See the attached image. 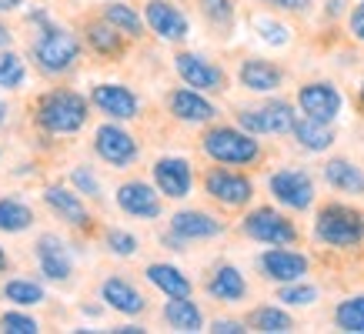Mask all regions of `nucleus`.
I'll use <instances>...</instances> for the list:
<instances>
[{"label": "nucleus", "mask_w": 364, "mask_h": 334, "mask_svg": "<svg viewBox=\"0 0 364 334\" xmlns=\"http://www.w3.org/2000/svg\"><path fill=\"white\" fill-rule=\"evenodd\" d=\"M37 121L47 134H74L87 121V104L80 94L70 90H54L37 104Z\"/></svg>", "instance_id": "1"}, {"label": "nucleus", "mask_w": 364, "mask_h": 334, "mask_svg": "<svg viewBox=\"0 0 364 334\" xmlns=\"http://www.w3.org/2000/svg\"><path fill=\"white\" fill-rule=\"evenodd\" d=\"M314 234H318V241L331 247H354L364 241V214L341 208V204H331V208H324L318 214Z\"/></svg>", "instance_id": "2"}, {"label": "nucleus", "mask_w": 364, "mask_h": 334, "mask_svg": "<svg viewBox=\"0 0 364 334\" xmlns=\"http://www.w3.org/2000/svg\"><path fill=\"white\" fill-rule=\"evenodd\" d=\"M204 154L214 157L218 164H251L257 161L261 147L251 134L234 131V127H214L204 134Z\"/></svg>", "instance_id": "3"}, {"label": "nucleus", "mask_w": 364, "mask_h": 334, "mask_svg": "<svg viewBox=\"0 0 364 334\" xmlns=\"http://www.w3.org/2000/svg\"><path fill=\"white\" fill-rule=\"evenodd\" d=\"M77 54H80L77 37L67 31H57V27H47V31L41 33V41L33 44V57H37L41 70H47V74H64V70H70L74 60H77Z\"/></svg>", "instance_id": "4"}, {"label": "nucleus", "mask_w": 364, "mask_h": 334, "mask_svg": "<svg viewBox=\"0 0 364 334\" xmlns=\"http://www.w3.org/2000/svg\"><path fill=\"white\" fill-rule=\"evenodd\" d=\"M244 234L254 237V241H261V244H281V247L298 237L294 224L287 217H281L277 211H271V208H257V211L247 214L244 217Z\"/></svg>", "instance_id": "5"}, {"label": "nucleus", "mask_w": 364, "mask_h": 334, "mask_svg": "<svg viewBox=\"0 0 364 334\" xmlns=\"http://www.w3.org/2000/svg\"><path fill=\"white\" fill-rule=\"evenodd\" d=\"M237 124L247 134H284V131H294V114H291L287 104L274 100V104H264L257 111H241Z\"/></svg>", "instance_id": "6"}, {"label": "nucleus", "mask_w": 364, "mask_h": 334, "mask_svg": "<svg viewBox=\"0 0 364 334\" xmlns=\"http://www.w3.org/2000/svg\"><path fill=\"white\" fill-rule=\"evenodd\" d=\"M271 194H274L284 208H294V211H304L311 208V200H314V184L304 171H277L274 178H271Z\"/></svg>", "instance_id": "7"}, {"label": "nucleus", "mask_w": 364, "mask_h": 334, "mask_svg": "<svg viewBox=\"0 0 364 334\" xmlns=\"http://www.w3.org/2000/svg\"><path fill=\"white\" fill-rule=\"evenodd\" d=\"M94 147H97V154L114 167H127L137 157V141H134L127 131L121 127H114V124H104L94 137Z\"/></svg>", "instance_id": "8"}, {"label": "nucleus", "mask_w": 364, "mask_h": 334, "mask_svg": "<svg viewBox=\"0 0 364 334\" xmlns=\"http://www.w3.org/2000/svg\"><path fill=\"white\" fill-rule=\"evenodd\" d=\"M298 104L308 117L331 124L338 117V111H341V94L331 84H304L298 94Z\"/></svg>", "instance_id": "9"}, {"label": "nucleus", "mask_w": 364, "mask_h": 334, "mask_svg": "<svg viewBox=\"0 0 364 334\" xmlns=\"http://www.w3.org/2000/svg\"><path fill=\"white\" fill-rule=\"evenodd\" d=\"M261 267L271 281H301L308 274V257L294 254V251H284L281 244H271V251L261 254Z\"/></svg>", "instance_id": "10"}, {"label": "nucleus", "mask_w": 364, "mask_h": 334, "mask_svg": "<svg viewBox=\"0 0 364 334\" xmlns=\"http://www.w3.org/2000/svg\"><path fill=\"white\" fill-rule=\"evenodd\" d=\"M177 74H181V80L194 90H224V70L208 64L204 57L181 54L177 57Z\"/></svg>", "instance_id": "11"}, {"label": "nucleus", "mask_w": 364, "mask_h": 334, "mask_svg": "<svg viewBox=\"0 0 364 334\" xmlns=\"http://www.w3.org/2000/svg\"><path fill=\"white\" fill-rule=\"evenodd\" d=\"M204 188H208L210 198L228 204V208H237V204L251 200V181L241 178V174H231V171H210L204 178Z\"/></svg>", "instance_id": "12"}, {"label": "nucleus", "mask_w": 364, "mask_h": 334, "mask_svg": "<svg viewBox=\"0 0 364 334\" xmlns=\"http://www.w3.org/2000/svg\"><path fill=\"white\" fill-rule=\"evenodd\" d=\"M154 181L167 198H188L191 194V164L184 157H161L154 164Z\"/></svg>", "instance_id": "13"}, {"label": "nucleus", "mask_w": 364, "mask_h": 334, "mask_svg": "<svg viewBox=\"0 0 364 334\" xmlns=\"http://www.w3.org/2000/svg\"><path fill=\"white\" fill-rule=\"evenodd\" d=\"M147 23H151V31H154L161 41H184V37H188L184 14L177 11L174 4H167V0H151V4H147Z\"/></svg>", "instance_id": "14"}, {"label": "nucleus", "mask_w": 364, "mask_h": 334, "mask_svg": "<svg viewBox=\"0 0 364 334\" xmlns=\"http://www.w3.org/2000/svg\"><path fill=\"white\" fill-rule=\"evenodd\" d=\"M90 97H94V104H97L107 117H114V121H131V117H137V97H134L127 87H121V84H97Z\"/></svg>", "instance_id": "15"}, {"label": "nucleus", "mask_w": 364, "mask_h": 334, "mask_svg": "<svg viewBox=\"0 0 364 334\" xmlns=\"http://www.w3.org/2000/svg\"><path fill=\"white\" fill-rule=\"evenodd\" d=\"M117 204H121V211L134 214V217H147V221L161 214V200H157L154 188H147L141 181L121 184V188H117Z\"/></svg>", "instance_id": "16"}, {"label": "nucleus", "mask_w": 364, "mask_h": 334, "mask_svg": "<svg viewBox=\"0 0 364 334\" xmlns=\"http://www.w3.org/2000/svg\"><path fill=\"white\" fill-rule=\"evenodd\" d=\"M37 261H41V271H44L50 281H67L70 278V257H67V247L60 237L54 234H41L37 237Z\"/></svg>", "instance_id": "17"}, {"label": "nucleus", "mask_w": 364, "mask_h": 334, "mask_svg": "<svg viewBox=\"0 0 364 334\" xmlns=\"http://www.w3.org/2000/svg\"><path fill=\"white\" fill-rule=\"evenodd\" d=\"M100 298L107 301L114 311H121V314H141L144 304H147V301L141 298V291H134L131 284H127V281H121V278H107V281H104Z\"/></svg>", "instance_id": "18"}, {"label": "nucleus", "mask_w": 364, "mask_h": 334, "mask_svg": "<svg viewBox=\"0 0 364 334\" xmlns=\"http://www.w3.org/2000/svg\"><path fill=\"white\" fill-rule=\"evenodd\" d=\"M171 231L181 234L184 241H198V237H214V234H221V224L204 211H181V214H174Z\"/></svg>", "instance_id": "19"}, {"label": "nucleus", "mask_w": 364, "mask_h": 334, "mask_svg": "<svg viewBox=\"0 0 364 334\" xmlns=\"http://www.w3.org/2000/svg\"><path fill=\"white\" fill-rule=\"evenodd\" d=\"M171 111H174V117L191 121V124L210 121V117L218 114L214 111V104H208L198 90H174V94H171Z\"/></svg>", "instance_id": "20"}, {"label": "nucleus", "mask_w": 364, "mask_h": 334, "mask_svg": "<svg viewBox=\"0 0 364 334\" xmlns=\"http://www.w3.org/2000/svg\"><path fill=\"white\" fill-rule=\"evenodd\" d=\"M44 200H47V208L60 214L67 224H87V208H84V200H80L74 190L47 188L44 190Z\"/></svg>", "instance_id": "21"}, {"label": "nucleus", "mask_w": 364, "mask_h": 334, "mask_svg": "<svg viewBox=\"0 0 364 334\" xmlns=\"http://www.w3.org/2000/svg\"><path fill=\"white\" fill-rule=\"evenodd\" d=\"M241 84L247 90H257V94H267V90L281 87V70L267 60H244L241 64Z\"/></svg>", "instance_id": "22"}, {"label": "nucleus", "mask_w": 364, "mask_h": 334, "mask_svg": "<svg viewBox=\"0 0 364 334\" xmlns=\"http://www.w3.org/2000/svg\"><path fill=\"white\" fill-rule=\"evenodd\" d=\"M324 181L344 194H364V174L351 161H328L324 164Z\"/></svg>", "instance_id": "23"}, {"label": "nucleus", "mask_w": 364, "mask_h": 334, "mask_svg": "<svg viewBox=\"0 0 364 334\" xmlns=\"http://www.w3.org/2000/svg\"><path fill=\"white\" fill-rule=\"evenodd\" d=\"M208 291L218 301H241L244 294H247V284H244V278H241V271H237V267L224 264V267H218V271H214V278H210Z\"/></svg>", "instance_id": "24"}, {"label": "nucleus", "mask_w": 364, "mask_h": 334, "mask_svg": "<svg viewBox=\"0 0 364 334\" xmlns=\"http://www.w3.org/2000/svg\"><path fill=\"white\" fill-rule=\"evenodd\" d=\"M147 278L154 288H161L167 298H191V281L171 264H151L147 267Z\"/></svg>", "instance_id": "25"}, {"label": "nucleus", "mask_w": 364, "mask_h": 334, "mask_svg": "<svg viewBox=\"0 0 364 334\" xmlns=\"http://www.w3.org/2000/svg\"><path fill=\"white\" fill-rule=\"evenodd\" d=\"M164 318H167V324H171L174 331H200V324H204L198 304H191L188 298H171L167 301Z\"/></svg>", "instance_id": "26"}, {"label": "nucleus", "mask_w": 364, "mask_h": 334, "mask_svg": "<svg viewBox=\"0 0 364 334\" xmlns=\"http://www.w3.org/2000/svg\"><path fill=\"white\" fill-rule=\"evenodd\" d=\"M294 137H298L301 147L308 151H328L334 144V134L324 121H314V117H304V121H294Z\"/></svg>", "instance_id": "27"}, {"label": "nucleus", "mask_w": 364, "mask_h": 334, "mask_svg": "<svg viewBox=\"0 0 364 334\" xmlns=\"http://www.w3.org/2000/svg\"><path fill=\"white\" fill-rule=\"evenodd\" d=\"M31 221H33V214L27 204H21V200H14V198L0 200V231L17 234L23 227H31Z\"/></svg>", "instance_id": "28"}, {"label": "nucleus", "mask_w": 364, "mask_h": 334, "mask_svg": "<svg viewBox=\"0 0 364 334\" xmlns=\"http://www.w3.org/2000/svg\"><path fill=\"white\" fill-rule=\"evenodd\" d=\"M338 328L341 331H351V334H364V298H348L338 304Z\"/></svg>", "instance_id": "29"}, {"label": "nucleus", "mask_w": 364, "mask_h": 334, "mask_svg": "<svg viewBox=\"0 0 364 334\" xmlns=\"http://www.w3.org/2000/svg\"><path fill=\"white\" fill-rule=\"evenodd\" d=\"M4 298L14 301V304H21V308H31V304H41L44 301V288L41 284H33V281H7L4 284Z\"/></svg>", "instance_id": "30"}, {"label": "nucleus", "mask_w": 364, "mask_h": 334, "mask_svg": "<svg viewBox=\"0 0 364 334\" xmlns=\"http://www.w3.org/2000/svg\"><path fill=\"white\" fill-rule=\"evenodd\" d=\"M251 328L267 331V334H284L294 328V321H291L284 311H277V308H257V311L251 314Z\"/></svg>", "instance_id": "31"}, {"label": "nucleus", "mask_w": 364, "mask_h": 334, "mask_svg": "<svg viewBox=\"0 0 364 334\" xmlns=\"http://www.w3.org/2000/svg\"><path fill=\"white\" fill-rule=\"evenodd\" d=\"M104 21L114 23L117 31L131 33V37H137V33H141V17H137L127 4H107V7H104Z\"/></svg>", "instance_id": "32"}, {"label": "nucleus", "mask_w": 364, "mask_h": 334, "mask_svg": "<svg viewBox=\"0 0 364 334\" xmlns=\"http://www.w3.org/2000/svg\"><path fill=\"white\" fill-rule=\"evenodd\" d=\"M117 27L114 23H94L87 31V41L94 50H100V54H117L121 50V41H117Z\"/></svg>", "instance_id": "33"}, {"label": "nucleus", "mask_w": 364, "mask_h": 334, "mask_svg": "<svg viewBox=\"0 0 364 334\" xmlns=\"http://www.w3.org/2000/svg\"><path fill=\"white\" fill-rule=\"evenodd\" d=\"M23 74H27V67H23L21 57L14 50H4L0 54V87H21Z\"/></svg>", "instance_id": "34"}, {"label": "nucleus", "mask_w": 364, "mask_h": 334, "mask_svg": "<svg viewBox=\"0 0 364 334\" xmlns=\"http://www.w3.org/2000/svg\"><path fill=\"white\" fill-rule=\"evenodd\" d=\"M0 328L7 334H37V321H33L31 314H21V311L0 314Z\"/></svg>", "instance_id": "35"}, {"label": "nucleus", "mask_w": 364, "mask_h": 334, "mask_svg": "<svg viewBox=\"0 0 364 334\" xmlns=\"http://www.w3.org/2000/svg\"><path fill=\"white\" fill-rule=\"evenodd\" d=\"M277 301H284V304H314L318 301V291L308 288V284H291V288H284L281 294H277Z\"/></svg>", "instance_id": "36"}, {"label": "nucleus", "mask_w": 364, "mask_h": 334, "mask_svg": "<svg viewBox=\"0 0 364 334\" xmlns=\"http://www.w3.org/2000/svg\"><path fill=\"white\" fill-rule=\"evenodd\" d=\"M107 247H111L114 254L127 257V254H134V251H137V237H134V234H127V231H111V234H107Z\"/></svg>", "instance_id": "37"}, {"label": "nucleus", "mask_w": 364, "mask_h": 334, "mask_svg": "<svg viewBox=\"0 0 364 334\" xmlns=\"http://www.w3.org/2000/svg\"><path fill=\"white\" fill-rule=\"evenodd\" d=\"M70 181H74V188L84 190V194H90V198H97V194H100V184L94 181V174H90L87 167H80V171H74V174H70Z\"/></svg>", "instance_id": "38"}, {"label": "nucleus", "mask_w": 364, "mask_h": 334, "mask_svg": "<svg viewBox=\"0 0 364 334\" xmlns=\"http://www.w3.org/2000/svg\"><path fill=\"white\" fill-rule=\"evenodd\" d=\"M204 7H208V14L218 17V21H228V17H231V0H204Z\"/></svg>", "instance_id": "39"}, {"label": "nucleus", "mask_w": 364, "mask_h": 334, "mask_svg": "<svg viewBox=\"0 0 364 334\" xmlns=\"http://www.w3.org/2000/svg\"><path fill=\"white\" fill-rule=\"evenodd\" d=\"M257 27L264 31V41H274V44H284V41H287V37H284V27H274V23H267V21H261Z\"/></svg>", "instance_id": "40"}, {"label": "nucleus", "mask_w": 364, "mask_h": 334, "mask_svg": "<svg viewBox=\"0 0 364 334\" xmlns=\"http://www.w3.org/2000/svg\"><path fill=\"white\" fill-rule=\"evenodd\" d=\"M264 4H271V7H281V11H304L311 0H264Z\"/></svg>", "instance_id": "41"}, {"label": "nucleus", "mask_w": 364, "mask_h": 334, "mask_svg": "<svg viewBox=\"0 0 364 334\" xmlns=\"http://www.w3.org/2000/svg\"><path fill=\"white\" fill-rule=\"evenodd\" d=\"M351 31H354V37H358V41H364V4L351 14Z\"/></svg>", "instance_id": "42"}, {"label": "nucleus", "mask_w": 364, "mask_h": 334, "mask_svg": "<svg viewBox=\"0 0 364 334\" xmlns=\"http://www.w3.org/2000/svg\"><path fill=\"white\" fill-rule=\"evenodd\" d=\"M210 331H218V334H241L244 324H237V321H214V328H210Z\"/></svg>", "instance_id": "43"}, {"label": "nucleus", "mask_w": 364, "mask_h": 334, "mask_svg": "<svg viewBox=\"0 0 364 334\" xmlns=\"http://www.w3.org/2000/svg\"><path fill=\"white\" fill-rule=\"evenodd\" d=\"M23 0H0V11H14V7H21Z\"/></svg>", "instance_id": "44"}, {"label": "nucleus", "mask_w": 364, "mask_h": 334, "mask_svg": "<svg viewBox=\"0 0 364 334\" xmlns=\"http://www.w3.org/2000/svg\"><path fill=\"white\" fill-rule=\"evenodd\" d=\"M7 44H11V31L0 23V47H7Z\"/></svg>", "instance_id": "45"}, {"label": "nucleus", "mask_w": 364, "mask_h": 334, "mask_svg": "<svg viewBox=\"0 0 364 334\" xmlns=\"http://www.w3.org/2000/svg\"><path fill=\"white\" fill-rule=\"evenodd\" d=\"M121 334H141V328H134V324H127V328H117Z\"/></svg>", "instance_id": "46"}, {"label": "nucleus", "mask_w": 364, "mask_h": 334, "mask_svg": "<svg viewBox=\"0 0 364 334\" xmlns=\"http://www.w3.org/2000/svg\"><path fill=\"white\" fill-rule=\"evenodd\" d=\"M7 271V254H4V247H0V274Z\"/></svg>", "instance_id": "47"}, {"label": "nucleus", "mask_w": 364, "mask_h": 334, "mask_svg": "<svg viewBox=\"0 0 364 334\" xmlns=\"http://www.w3.org/2000/svg\"><path fill=\"white\" fill-rule=\"evenodd\" d=\"M7 121V107H4V104H0V124Z\"/></svg>", "instance_id": "48"}, {"label": "nucleus", "mask_w": 364, "mask_h": 334, "mask_svg": "<svg viewBox=\"0 0 364 334\" xmlns=\"http://www.w3.org/2000/svg\"><path fill=\"white\" fill-rule=\"evenodd\" d=\"M361 100H364V87H361Z\"/></svg>", "instance_id": "49"}]
</instances>
